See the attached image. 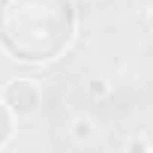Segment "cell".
Here are the masks:
<instances>
[{
    "label": "cell",
    "instance_id": "obj_3",
    "mask_svg": "<svg viewBox=\"0 0 153 153\" xmlns=\"http://www.w3.org/2000/svg\"><path fill=\"white\" fill-rule=\"evenodd\" d=\"M150 24H153V12H150Z\"/></svg>",
    "mask_w": 153,
    "mask_h": 153
},
{
    "label": "cell",
    "instance_id": "obj_2",
    "mask_svg": "<svg viewBox=\"0 0 153 153\" xmlns=\"http://www.w3.org/2000/svg\"><path fill=\"white\" fill-rule=\"evenodd\" d=\"M69 135H72V141H75V144H90V141L96 138V123H93L90 117H75V120H72Z\"/></svg>",
    "mask_w": 153,
    "mask_h": 153
},
{
    "label": "cell",
    "instance_id": "obj_1",
    "mask_svg": "<svg viewBox=\"0 0 153 153\" xmlns=\"http://www.w3.org/2000/svg\"><path fill=\"white\" fill-rule=\"evenodd\" d=\"M6 99H9V105L18 117H30L39 105V90L30 78H18L15 84L6 87Z\"/></svg>",
    "mask_w": 153,
    "mask_h": 153
}]
</instances>
